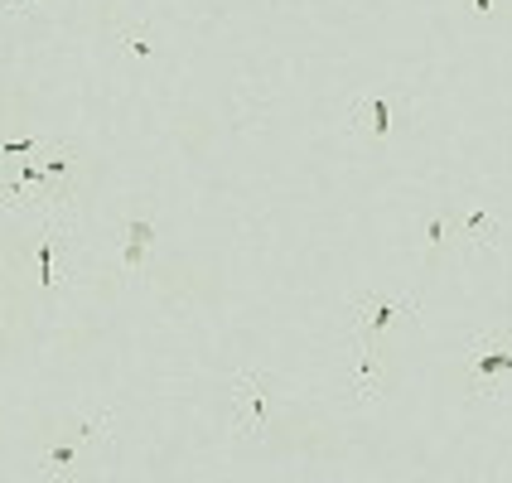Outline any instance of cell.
Instances as JSON below:
<instances>
[{
    "instance_id": "obj_1",
    "label": "cell",
    "mask_w": 512,
    "mask_h": 483,
    "mask_svg": "<svg viewBox=\"0 0 512 483\" xmlns=\"http://www.w3.org/2000/svg\"><path fill=\"white\" fill-rule=\"evenodd\" d=\"M401 314L416 319V295H353V343H382L387 324H397Z\"/></svg>"
},
{
    "instance_id": "obj_2",
    "label": "cell",
    "mask_w": 512,
    "mask_h": 483,
    "mask_svg": "<svg viewBox=\"0 0 512 483\" xmlns=\"http://www.w3.org/2000/svg\"><path fill=\"white\" fill-rule=\"evenodd\" d=\"M464 368L479 397L498 392V377L512 372V334H479V339L464 343Z\"/></svg>"
},
{
    "instance_id": "obj_3",
    "label": "cell",
    "mask_w": 512,
    "mask_h": 483,
    "mask_svg": "<svg viewBox=\"0 0 512 483\" xmlns=\"http://www.w3.org/2000/svg\"><path fill=\"white\" fill-rule=\"evenodd\" d=\"M232 416H237V430L247 440L266 435V382L256 372H237V382H232Z\"/></svg>"
},
{
    "instance_id": "obj_4",
    "label": "cell",
    "mask_w": 512,
    "mask_h": 483,
    "mask_svg": "<svg viewBox=\"0 0 512 483\" xmlns=\"http://www.w3.org/2000/svg\"><path fill=\"white\" fill-rule=\"evenodd\" d=\"M353 392L363 406L382 397V387H387V358H382V343H358V353H353Z\"/></svg>"
},
{
    "instance_id": "obj_5",
    "label": "cell",
    "mask_w": 512,
    "mask_h": 483,
    "mask_svg": "<svg viewBox=\"0 0 512 483\" xmlns=\"http://www.w3.org/2000/svg\"><path fill=\"white\" fill-rule=\"evenodd\" d=\"M155 242V223H150V213H136V218H126V252H121V276L126 281H136L141 276V261H145V247Z\"/></svg>"
},
{
    "instance_id": "obj_6",
    "label": "cell",
    "mask_w": 512,
    "mask_h": 483,
    "mask_svg": "<svg viewBox=\"0 0 512 483\" xmlns=\"http://www.w3.org/2000/svg\"><path fill=\"white\" fill-rule=\"evenodd\" d=\"M348 112H353V131H358V126H368L377 141H387V136H392V102H387L382 92H363Z\"/></svg>"
},
{
    "instance_id": "obj_7",
    "label": "cell",
    "mask_w": 512,
    "mask_h": 483,
    "mask_svg": "<svg viewBox=\"0 0 512 483\" xmlns=\"http://www.w3.org/2000/svg\"><path fill=\"white\" fill-rule=\"evenodd\" d=\"M83 450H92V440H87L83 430H78V435H68V440H49V450L39 455V474H49V479L68 474V469L83 459Z\"/></svg>"
},
{
    "instance_id": "obj_8",
    "label": "cell",
    "mask_w": 512,
    "mask_h": 483,
    "mask_svg": "<svg viewBox=\"0 0 512 483\" xmlns=\"http://www.w3.org/2000/svg\"><path fill=\"white\" fill-rule=\"evenodd\" d=\"M498 228H503V223L479 213V208L464 213V242H469V247H474V242H479V247H493V242H498Z\"/></svg>"
},
{
    "instance_id": "obj_9",
    "label": "cell",
    "mask_w": 512,
    "mask_h": 483,
    "mask_svg": "<svg viewBox=\"0 0 512 483\" xmlns=\"http://www.w3.org/2000/svg\"><path fill=\"white\" fill-rule=\"evenodd\" d=\"M116 44H121V49H131L136 58H155V54H160L141 25H121V29H116Z\"/></svg>"
},
{
    "instance_id": "obj_10",
    "label": "cell",
    "mask_w": 512,
    "mask_h": 483,
    "mask_svg": "<svg viewBox=\"0 0 512 483\" xmlns=\"http://www.w3.org/2000/svg\"><path fill=\"white\" fill-rule=\"evenodd\" d=\"M34 145H44V141H34V136H25V141H5V160H10V155H29Z\"/></svg>"
},
{
    "instance_id": "obj_11",
    "label": "cell",
    "mask_w": 512,
    "mask_h": 483,
    "mask_svg": "<svg viewBox=\"0 0 512 483\" xmlns=\"http://www.w3.org/2000/svg\"><path fill=\"white\" fill-rule=\"evenodd\" d=\"M430 256H435V247H440V242H445V218H430Z\"/></svg>"
},
{
    "instance_id": "obj_12",
    "label": "cell",
    "mask_w": 512,
    "mask_h": 483,
    "mask_svg": "<svg viewBox=\"0 0 512 483\" xmlns=\"http://www.w3.org/2000/svg\"><path fill=\"white\" fill-rule=\"evenodd\" d=\"M469 5H474V10H493L498 0H469Z\"/></svg>"
}]
</instances>
